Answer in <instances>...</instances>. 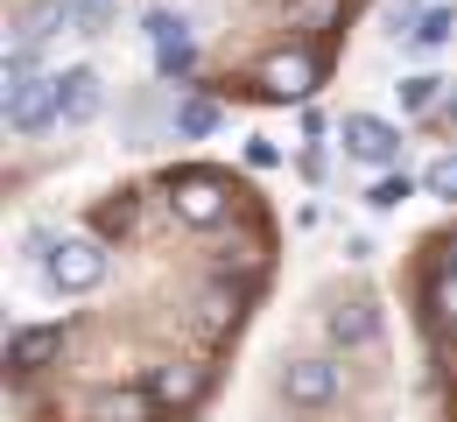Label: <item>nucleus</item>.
<instances>
[{
	"instance_id": "obj_16",
	"label": "nucleus",
	"mask_w": 457,
	"mask_h": 422,
	"mask_svg": "<svg viewBox=\"0 0 457 422\" xmlns=\"http://www.w3.org/2000/svg\"><path fill=\"white\" fill-rule=\"evenodd\" d=\"M451 29H457V7H429L422 29H408V36H415V50H436V43H451Z\"/></svg>"
},
{
	"instance_id": "obj_19",
	"label": "nucleus",
	"mask_w": 457,
	"mask_h": 422,
	"mask_svg": "<svg viewBox=\"0 0 457 422\" xmlns=\"http://www.w3.org/2000/svg\"><path fill=\"white\" fill-rule=\"evenodd\" d=\"M422 190H429V197H451V204H457V155H436V162H429V177H422Z\"/></svg>"
},
{
	"instance_id": "obj_4",
	"label": "nucleus",
	"mask_w": 457,
	"mask_h": 422,
	"mask_svg": "<svg viewBox=\"0 0 457 422\" xmlns=\"http://www.w3.org/2000/svg\"><path fill=\"white\" fill-rule=\"evenodd\" d=\"M338 387H345L338 360H288V373H282V394L295 409H331Z\"/></svg>"
},
{
	"instance_id": "obj_24",
	"label": "nucleus",
	"mask_w": 457,
	"mask_h": 422,
	"mask_svg": "<svg viewBox=\"0 0 457 422\" xmlns=\"http://www.w3.org/2000/svg\"><path fill=\"white\" fill-rule=\"evenodd\" d=\"M451 120H457V92H451Z\"/></svg>"
},
{
	"instance_id": "obj_3",
	"label": "nucleus",
	"mask_w": 457,
	"mask_h": 422,
	"mask_svg": "<svg viewBox=\"0 0 457 422\" xmlns=\"http://www.w3.org/2000/svg\"><path fill=\"white\" fill-rule=\"evenodd\" d=\"M43 268H50V289H63V296H92V289L106 282V246H99V240H57Z\"/></svg>"
},
{
	"instance_id": "obj_25",
	"label": "nucleus",
	"mask_w": 457,
	"mask_h": 422,
	"mask_svg": "<svg viewBox=\"0 0 457 422\" xmlns=\"http://www.w3.org/2000/svg\"><path fill=\"white\" fill-rule=\"evenodd\" d=\"M451 268H457V240H451Z\"/></svg>"
},
{
	"instance_id": "obj_10",
	"label": "nucleus",
	"mask_w": 457,
	"mask_h": 422,
	"mask_svg": "<svg viewBox=\"0 0 457 422\" xmlns=\"http://www.w3.org/2000/svg\"><path fill=\"white\" fill-rule=\"evenodd\" d=\"M268 92H275V99H310V92H317V63L310 57H275L268 63Z\"/></svg>"
},
{
	"instance_id": "obj_5",
	"label": "nucleus",
	"mask_w": 457,
	"mask_h": 422,
	"mask_svg": "<svg viewBox=\"0 0 457 422\" xmlns=\"http://www.w3.org/2000/svg\"><path fill=\"white\" fill-rule=\"evenodd\" d=\"M345 155H359V162H401V127L380 120V113H345Z\"/></svg>"
},
{
	"instance_id": "obj_1",
	"label": "nucleus",
	"mask_w": 457,
	"mask_h": 422,
	"mask_svg": "<svg viewBox=\"0 0 457 422\" xmlns=\"http://www.w3.org/2000/svg\"><path fill=\"white\" fill-rule=\"evenodd\" d=\"M0 106L14 134H43L50 120H63V70H29V78L0 85Z\"/></svg>"
},
{
	"instance_id": "obj_14",
	"label": "nucleus",
	"mask_w": 457,
	"mask_h": 422,
	"mask_svg": "<svg viewBox=\"0 0 457 422\" xmlns=\"http://www.w3.org/2000/svg\"><path fill=\"white\" fill-rule=\"evenodd\" d=\"M141 29H148L155 57H162V50H190V21H183V14H162V7H155V14L141 21Z\"/></svg>"
},
{
	"instance_id": "obj_20",
	"label": "nucleus",
	"mask_w": 457,
	"mask_h": 422,
	"mask_svg": "<svg viewBox=\"0 0 457 422\" xmlns=\"http://www.w3.org/2000/svg\"><path fill=\"white\" fill-rule=\"evenodd\" d=\"M401 197H415V183H408V177H380L373 190H366V204H373V211H395Z\"/></svg>"
},
{
	"instance_id": "obj_2",
	"label": "nucleus",
	"mask_w": 457,
	"mask_h": 422,
	"mask_svg": "<svg viewBox=\"0 0 457 422\" xmlns=\"http://www.w3.org/2000/svg\"><path fill=\"white\" fill-rule=\"evenodd\" d=\"M170 211L183 219V226H197V233L226 226V211H232L226 177H212V170H190V177H176V183H170Z\"/></svg>"
},
{
	"instance_id": "obj_11",
	"label": "nucleus",
	"mask_w": 457,
	"mask_h": 422,
	"mask_svg": "<svg viewBox=\"0 0 457 422\" xmlns=\"http://www.w3.org/2000/svg\"><path fill=\"white\" fill-rule=\"evenodd\" d=\"M197 324H204L212 338H226L232 324H239V289H226V282H212V289L197 296Z\"/></svg>"
},
{
	"instance_id": "obj_12",
	"label": "nucleus",
	"mask_w": 457,
	"mask_h": 422,
	"mask_svg": "<svg viewBox=\"0 0 457 422\" xmlns=\"http://www.w3.org/2000/svg\"><path fill=\"white\" fill-rule=\"evenodd\" d=\"M422 302H429V317L444 324V331H457V268L444 261L436 275H429V289H422Z\"/></svg>"
},
{
	"instance_id": "obj_15",
	"label": "nucleus",
	"mask_w": 457,
	"mask_h": 422,
	"mask_svg": "<svg viewBox=\"0 0 457 422\" xmlns=\"http://www.w3.org/2000/svg\"><path fill=\"white\" fill-rule=\"evenodd\" d=\"M401 113H422V106H436V92H444V78H429V70H415V78H401Z\"/></svg>"
},
{
	"instance_id": "obj_6",
	"label": "nucleus",
	"mask_w": 457,
	"mask_h": 422,
	"mask_svg": "<svg viewBox=\"0 0 457 422\" xmlns=\"http://www.w3.org/2000/svg\"><path fill=\"white\" fill-rule=\"evenodd\" d=\"M63 338H71V324H21V331L7 338V366L36 373V366H50L63 352Z\"/></svg>"
},
{
	"instance_id": "obj_8",
	"label": "nucleus",
	"mask_w": 457,
	"mask_h": 422,
	"mask_svg": "<svg viewBox=\"0 0 457 422\" xmlns=\"http://www.w3.org/2000/svg\"><path fill=\"white\" fill-rule=\"evenodd\" d=\"M99 106H106V85H99V70H92V63L63 70V120L85 127V120H99Z\"/></svg>"
},
{
	"instance_id": "obj_9",
	"label": "nucleus",
	"mask_w": 457,
	"mask_h": 422,
	"mask_svg": "<svg viewBox=\"0 0 457 422\" xmlns=\"http://www.w3.org/2000/svg\"><path fill=\"white\" fill-rule=\"evenodd\" d=\"M324 331H331L338 345H373V338H380V317H373V302H338V310L324 317Z\"/></svg>"
},
{
	"instance_id": "obj_17",
	"label": "nucleus",
	"mask_w": 457,
	"mask_h": 422,
	"mask_svg": "<svg viewBox=\"0 0 457 422\" xmlns=\"http://www.w3.org/2000/svg\"><path fill=\"white\" fill-rule=\"evenodd\" d=\"M212 127H219V106H212V99H183V106H176V134L197 141V134H212Z\"/></svg>"
},
{
	"instance_id": "obj_21",
	"label": "nucleus",
	"mask_w": 457,
	"mask_h": 422,
	"mask_svg": "<svg viewBox=\"0 0 457 422\" xmlns=\"http://www.w3.org/2000/svg\"><path fill=\"white\" fill-rule=\"evenodd\" d=\"M331 14H338V0H288V21L295 29H324Z\"/></svg>"
},
{
	"instance_id": "obj_7",
	"label": "nucleus",
	"mask_w": 457,
	"mask_h": 422,
	"mask_svg": "<svg viewBox=\"0 0 457 422\" xmlns=\"http://www.w3.org/2000/svg\"><path fill=\"white\" fill-rule=\"evenodd\" d=\"M204 380H212L204 366L170 360V366H155V373H148V394H155L162 409H183V401H197V394H204Z\"/></svg>"
},
{
	"instance_id": "obj_22",
	"label": "nucleus",
	"mask_w": 457,
	"mask_h": 422,
	"mask_svg": "<svg viewBox=\"0 0 457 422\" xmlns=\"http://www.w3.org/2000/svg\"><path fill=\"white\" fill-rule=\"evenodd\" d=\"M190 63H197V50H162L155 70H162V78H190Z\"/></svg>"
},
{
	"instance_id": "obj_23",
	"label": "nucleus",
	"mask_w": 457,
	"mask_h": 422,
	"mask_svg": "<svg viewBox=\"0 0 457 422\" xmlns=\"http://www.w3.org/2000/svg\"><path fill=\"white\" fill-rule=\"evenodd\" d=\"M246 162H253V170H275L282 148H275V141H246Z\"/></svg>"
},
{
	"instance_id": "obj_18",
	"label": "nucleus",
	"mask_w": 457,
	"mask_h": 422,
	"mask_svg": "<svg viewBox=\"0 0 457 422\" xmlns=\"http://www.w3.org/2000/svg\"><path fill=\"white\" fill-rule=\"evenodd\" d=\"M106 21H113V0H71V29L78 36H99Z\"/></svg>"
},
{
	"instance_id": "obj_13",
	"label": "nucleus",
	"mask_w": 457,
	"mask_h": 422,
	"mask_svg": "<svg viewBox=\"0 0 457 422\" xmlns=\"http://www.w3.org/2000/svg\"><path fill=\"white\" fill-rule=\"evenodd\" d=\"M148 409H162V401H155V394H99V401H92L99 422H148Z\"/></svg>"
}]
</instances>
